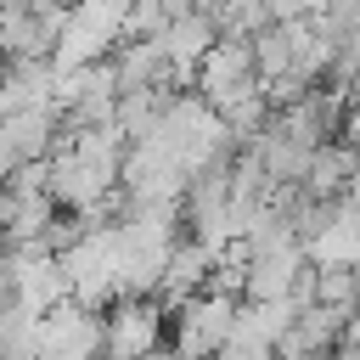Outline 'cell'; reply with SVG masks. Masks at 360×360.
I'll use <instances>...</instances> for the list:
<instances>
[{
    "label": "cell",
    "instance_id": "4",
    "mask_svg": "<svg viewBox=\"0 0 360 360\" xmlns=\"http://www.w3.org/2000/svg\"><path fill=\"white\" fill-rule=\"evenodd\" d=\"M163 338V315L158 298H112V309L101 315V354L107 360H135L152 354Z\"/></svg>",
    "mask_w": 360,
    "mask_h": 360
},
{
    "label": "cell",
    "instance_id": "1",
    "mask_svg": "<svg viewBox=\"0 0 360 360\" xmlns=\"http://www.w3.org/2000/svg\"><path fill=\"white\" fill-rule=\"evenodd\" d=\"M124 17H129V0H73L68 17H62V28H56V45H51L56 73L101 62L124 39Z\"/></svg>",
    "mask_w": 360,
    "mask_h": 360
},
{
    "label": "cell",
    "instance_id": "2",
    "mask_svg": "<svg viewBox=\"0 0 360 360\" xmlns=\"http://www.w3.org/2000/svg\"><path fill=\"white\" fill-rule=\"evenodd\" d=\"M191 90H197L214 112H231V107L253 101V96L264 90V84H259V62H253V39H242V34H219V39L208 45V56L197 62Z\"/></svg>",
    "mask_w": 360,
    "mask_h": 360
},
{
    "label": "cell",
    "instance_id": "3",
    "mask_svg": "<svg viewBox=\"0 0 360 360\" xmlns=\"http://www.w3.org/2000/svg\"><path fill=\"white\" fill-rule=\"evenodd\" d=\"M236 304L242 298H225V292H191L180 298V326H174V354L186 360H214L219 343L231 338V321H236Z\"/></svg>",
    "mask_w": 360,
    "mask_h": 360
}]
</instances>
